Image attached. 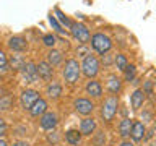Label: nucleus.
Listing matches in <instances>:
<instances>
[{"instance_id": "f257e3e1", "label": "nucleus", "mask_w": 156, "mask_h": 146, "mask_svg": "<svg viewBox=\"0 0 156 146\" xmlns=\"http://www.w3.org/2000/svg\"><path fill=\"white\" fill-rule=\"evenodd\" d=\"M63 78L68 85H73V83L78 81V78L81 75V65L78 63L75 58H70V60L65 62V67H63Z\"/></svg>"}, {"instance_id": "f03ea898", "label": "nucleus", "mask_w": 156, "mask_h": 146, "mask_svg": "<svg viewBox=\"0 0 156 146\" xmlns=\"http://www.w3.org/2000/svg\"><path fill=\"white\" fill-rule=\"evenodd\" d=\"M91 47L94 49L96 52H99L101 55H104L111 50L112 47V41L109 36H106L104 33H96L91 36Z\"/></svg>"}, {"instance_id": "7ed1b4c3", "label": "nucleus", "mask_w": 156, "mask_h": 146, "mask_svg": "<svg viewBox=\"0 0 156 146\" xmlns=\"http://www.w3.org/2000/svg\"><path fill=\"white\" fill-rule=\"evenodd\" d=\"M117 107H119V99H117V96H109L104 102H102V107H101L102 120L111 122L114 119V115L117 114Z\"/></svg>"}, {"instance_id": "20e7f679", "label": "nucleus", "mask_w": 156, "mask_h": 146, "mask_svg": "<svg viewBox=\"0 0 156 146\" xmlns=\"http://www.w3.org/2000/svg\"><path fill=\"white\" fill-rule=\"evenodd\" d=\"M81 71L86 78H94L98 73H99V60H98L93 54L86 55L83 63H81Z\"/></svg>"}, {"instance_id": "39448f33", "label": "nucleus", "mask_w": 156, "mask_h": 146, "mask_svg": "<svg viewBox=\"0 0 156 146\" xmlns=\"http://www.w3.org/2000/svg\"><path fill=\"white\" fill-rule=\"evenodd\" d=\"M70 33H72V36L75 37L80 44H86V42L91 41L90 29H88L83 23H73L72 28H70Z\"/></svg>"}, {"instance_id": "423d86ee", "label": "nucleus", "mask_w": 156, "mask_h": 146, "mask_svg": "<svg viewBox=\"0 0 156 146\" xmlns=\"http://www.w3.org/2000/svg\"><path fill=\"white\" fill-rule=\"evenodd\" d=\"M21 78L24 83L31 85V83H36L39 80V73H37V65L33 62H26V65L23 67L21 70Z\"/></svg>"}, {"instance_id": "0eeeda50", "label": "nucleus", "mask_w": 156, "mask_h": 146, "mask_svg": "<svg viewBox=\"0 0 156 146\" xmlns=\"http://www.w3.org/2000/svg\"><path fill=\"white\" fill-rule=\"evenodd\" d=\"M37 99H41V97H39V92L36 89H24L20 96V104H21L23 109L29 110Z\"/></svg>"}, {"instance_id": "6e6552de", "label": "nucleus", "mask_w": 156, "mask_h": 146, "mask_svg": "<svg viewBox=\"0 0 156 146\" xmlns=\"http://www.w3.org/2000/svg\"><path fill=\"white\" fill-rule=\"evenodd\" d=\"M73 106H75V110L80 115H90L94 110V104L90 99H86V97H78Z\"/></svg>"}, {"instance_id": "1a4fd4ad", "label": "nucleus", "mask_w": 156, "mask_h": 146, "mask_svg": "<svg viewBox=\"0 0 156 146\" xmlns=\"http://www.w3.org/2000/svg\"><path fill=\"white\" fill-rule=\"evenodd\" d=\"M58 123V119L54 112H46L41 119H39V125L42 130H54Z\"/></svg>"}, {"instance_id": "9d476101", "label": "nucleus", "mask_w": 156, "mask_h": 146, "mask_svg": "<svg viewBox=\"0 0 156 146\" xmlns=\"http://www.w3.org/2000/svg\"><path fill=\"white\" fill-rule=\"evenodd\" d=\"M8 47L12 49L13 52L21 54V52H24L28 49V42H26V39H24L23 36H12L8 39Z\"/></svg>"}, {"instance_id": "9b49d317", "label": "nucleus", "mask_w": 156, "mask_h": 146, "mask_svg": "<svg viewBox=\"0 0 156 146\" xmlns=\"http://www.w3.org/2000/svg\"><path fill=\"white\" fill-rule=\"evenodd\" d=\"M37 73H39V78L49 81V80H52V76H54V68L47 60H42V62L37 63Z\"/></svg>"}, {"instance_id": "f8f14e48", "label": "nucleus", "mask_w": 156, "mask_h": 146, "mask_svg": "<svg viewBox=\"0 0 156 146\" xmlns=\"http://www.w3.org/2000/svg\"><path fill=\"white\" fill-rule=\"evenodd\" d=\"M106 86H107V91H109V92L117 94V92L122 89V80L117 75H109V76H107Z\"/></svg>"}, {"instance_id": "ddd939ff", "label": "nucleus", "mask_w": 156, "mask_h": 146, "mask_svg": "<svg viewBox=\"0 0 156 146\" xmlns=\"http://www.w3.org/2000/svg\"><path fill=\"white\" fill-rule=\"evenodd\" d=\"M94 130H96V120L93 117H86V119L81 120V123H80L81 135H91V133H94Z\"/></svg>"}, {"instance_id": "4468645a", "label": "nucleus", "mask_w": 156, "mask_h": 146, "mask_svg": "<svg viewBox=\"0 0 156 146\" xmlns=\"http://www.w3.org/2000/svg\"><path fill=\"white\" fill-rule=\"evenodd\" d=\"M29 112H31L33 117H42V115L47 112V102L41 97V99H37V101L33 104V107L29 109Z\"/></svg>"}, {"instance_id": "2eb2a0df", "label": "nucleus", "mask_w": 156, "mask_h": 146, "mask_svg": "<svg viewBox=\"0 0 156 146\" xmlns=\"http://www.w3.org/2000/svg\"><path fill=\"white\" fill-rule=\"evenodd\" d=\"M143 101H145V91H143V89H135L133 94L130 96L132 109H133V110H138L140 107L143 106Z\"/></svg>"}, {"instance_id": "dca6fc26", "label": "nucleus", "mask_w": 156, "mask_h": 146, "mask_svg": "<svg viewBox=\"0 0 156 146\" xmlns=\"http://www.w3.org/2000/svg\"><path fill=\"white\" fill-rule=\"evenodd\" d=\"M8 65H10V70L21 71V70H23V67L26 65V62H24L23 55H20V54L16 52L15 55H12V57H10V60H8Z\"/></svg>"}, {"instance_id": "f3484780", "label": "nucleus", "mask_w": 156, "mask_h": 146, "mask_svg": "<svg viewBox=\"0 0 156 146\" xmlns=\"http://www.w3.org/2000/svg\"><path fill=\"white\" fill-rule=\"evenodd\" d=\"M46 94L51 97V99H58V97L62 96V85H58L55 81L49 83L47 88H46Z\"/></svg>"}, {"instance_id": "a211bd4d", "label": "nucleus", "mask_w": 156, "mask_h": 146, "mask_svg": "<svg viewBox=\"0 0 156 146\" xmlns=\"http://www.w3.org/2000/svg\"><path fill=\"white\" fill-rule=\"evenodd\" d=\"M132 140L133 141H140V140H143V136H145V125L141 123V122H133V127H132Z\"/></svg>"}, {"instance_id": "6ab92c4d", "label": "nucleus", "mask_w": 156, "mask_h": 146, "mask_svg": "<svg viewBox=\"0 0 156 146\" xmlns=\"http://www.w3.org/2000/svg\"><path fill=\"white\" fill-rule=\"evenodd\" d=\"M86 92L93 97H101L102 96V86L99 81H90L86 85Z\"/></svg>"}, {"instance_id": "aec40b11", "label": "nucleus", "mask_w": 156, "mask_h": 146, "mask_svg": "<svg viewBox=\"0 0 156 146\" xmlns=\"http://www.w3.org/2000/svg\"><path fill=\"white\" fill-rule=\"evenodd\" d=\"M132 127H133V122H132L130 119H124L119 123V133L122 138H127V136H130L132 133Z\"/></svg>"}, {"instance_id": "412c9836", "label": "nucleus", "mask_w": 156, "mask_h": 146, "mask_svg": "<svg viewBox=\"0 0 156 146\" xmlns=\"http://www.w3.org/2000/svg\"><path fill=\"white\" fill-rule=\"evenodd\" d=\"M63 60V57H62V52H58V50H54V49H51V50L47 52V62L51 63L52 67H57V65H60Z\"/></svg>"}, {"instance_id": "4be33fe9", "label": "nucleus", "mask_w": 156, "mask_h": 146, "mask_svg": "<svg viewBox=\"0 0 156 146\" xmlns=\"http://www.w3.org/2000/svg\"><path fill=\"white\" fill-rule=\"evenodd\" d=\"M65 140H67V143L72 144V146L78 144V143H80V140H81V131H78V130H68L67 133H65Z\"/></svg>"}, {"instance_id": "5701e85b", "label": "nucleus", "mask_w": 156, "mask_h": 146, "mask_svg": "<svg viewBox=\"0 0 156 146\" xmlns=\"http://www.w3.org/2000/svg\"><path fill=\"white\" fill-rule=\"evenodd\" d=\"M114 63H115L117 70H120V71H125V68L129 67V62H127V57L124 54H117L114 58Z\"/></svg>"}, {"instance_id": "b1692460", "label": "nucleus", "mask_w": 156, "mask_h": 146, "mask_svg": "<svg viewBox=\"0 0 156 146\" xmlns=\"http://www.w3.org/2000/svg\"><path fill=\"white\" fill-rule=\"evenodd\" d=\"M13 106V99L10 94H5L3 97H0V110H10Z\"/></svg>"}, {"instance_id": "393cba45", "label": "nucleus", "mask_w": 156, "mask_h": 146, "mask_svg": "<svg viewBox=\"0 0 156 146\" xmlns=\"http://www.w3.org/2000/svg\"><path fill=\"white\" fill-rule=\"evenodd\" d=\"M10 70V65H8V58L5 55L3 50H0V73H5Z\"/></svg>"}, {"instance_id": "a878e982", "label": "nucleus", "mask_w": 156, "mask_h": 146, "mask_svg": "<svg viewBox=\"0 0 156 146\" xmlns=\"http://www.w3.org/2000/svg\"><path fill=\"white\" fill-rule=\"evenodd\" d=\"M55 15H57V18L60 19V23H62V24H65V28H67V29H70V28H72V24H73V23L67 18V15H65V13H62L60 10L57 8V10H55Z\"/></svg>"}, {"instance_id": "bb28decb", "label": "nucleus", "mask_w": 156, "mask_h": 146, "mask_svg": "<svg viewBox=\"0 0 156 146\" xmlns=\"http://www.w3.org/2000/svg\"><path fill=\"white\" fill-rule=\"evenodd\" d=\"M93 143H94V146H104V143H106L104 131H98V133H94V136H93Z\"/></svg>"}, {"instance_id": "cd10ccee", "label": "nucleus", "mask_w": 156, "mask_h": 146, "mask_svg": "<svg viewBox=\"0 0 156 146\" xmlns=\"http://www.w3.org/2000/svg\"><path fill=\"white\" fill-rule=\"evenodd\" d=\"M135 73H136V68L135 65H129L125 68V81H133L135 80Z\"/></svg>"}, {"instance_id": "c85d7f7f", "label": "nucleus", "mask_w": 156, "mask_h": 146, "mask_svg": "<svg viewBox=\"0 0 156 146\" xmlns=\"http://www.w3.org/2000/svg\"><path fill=\"white\" fill-rule=\"evenodd\" d=\"M42 42L47 47H54L55 46V36L54 34H46V36H42Z\"/></svg>"}, {"instance_id": "c756f323", "label": "nucleus", "mask_w": 156, "mask_h": 146, "mask_svg": "<svg viewBox=\"0 0 156 146\" xmlns=\"http://www.w3.org/2000/svg\"><path fill=\"white\" fill-rule=\"evenodd\" d=\"M49 23H51V26L55 29L57 33H65V29H62V24L55 19V16H52V15H51V16H49Z\"/></svg>"}, {"instance_id": "7c9ffc66", "label": "nucleus", "mask_w": 156, "mask_h": 146, "mask_svg": "<svg viewBox=\"0 0 156 146\" xmlns=\"http://www.w3.org/2000/svg\"><path fill=\"white\" fill-rule=\"evenodd\" d=\"M114 58H115V55L112 57L111 54H104V55H102V63H104V67H109L112 62H114Z\"/></svg>"}, {"instance_id": "2f4dec72", "label": "nucleus", "mask_w": 156, "mask_h": 146, "mask_svg": "<svg viewBox=\"0 0 156 146\" xmlns=\"http://www.w3.org/2000/svg\"><path fill=\"white\" fill-rule=\"evenodd\" d=\"M7 135V123H5L3 119H0V138Z\"/></svg>"}, {"instance_id": "473e14b6", "label": "nucleus", "mask_w": 156, "mask_h": 146, "mask_svg": "<svg viewBox=\"0 0 156 146\" xmlns=\"http://www.w3.org/2000/svg\"><path fill=\"white\" fill-rule=\"evenodd\" d=\"M49 141H51V143H57L58 141V136H57L55 131H54V135H49Z\"/></svg>"}, {"instance_id": "72a5a7b5", "label": "nucleus", "mask_w": 156, "mask_h": 146, "mask_svg": "<svg viewBox=\"0 0 156 146\" xmlns=\"http://www.w3.org/2000/svg\"><path fill=\"white\" fill-rule=\"evenodd\" d=\"M143 91H145V94H146V92H151V83H150V81H148V83H146V85H145Z\"/></svg>"}, {"instance_id": "f704fd0d", "label": "nucleus", "mask_w": 156, "mask_h": 146, "mask_svg": "<svg viewBox=\"0 0 156 146\" xmlns=\"http://www.w3.org/2000/svg\"><path fill=\"white\" fill-rule=\"evenodd\" d=\"M13 146H29V144L26 143V141H15Z\"/></svg>"}, {"instance_id": "c9c22d12", "label": "nucleus", "mask_w": 156, "mask_h": 146, "mask_svg": "<svg viewBox=\"0 0 156 146\" xmlns=\"http://www.w3.org/2000/svg\"><path fill=\"white\" fill-rule=\"evenodd\" d=\"M78 54H83V55H85V57H86V55H90V54H88V52H86V49H85V47H81V49H78Z\"/></svg>"}, {"instance_id": "e433bc0d", "label": "nucleus", "mask_w": 156, "mask_h": 146, "mask_svg": "<svg viewBox=\"0 0 156 146\" xmlns=\"http://www.w3.org/2000/svg\"><path fill=\"white\" fill-rule=\"evenodd\" d=\"M120 146H133V143H130V141H124Z\"/></svg>"}, {"instance_id": "4c0bfd02", "label": "nucleus", "mask_w": 156, "mask_h": 146, "mask_svg": "<svg viewBox=\"0 0 156 146\" xmlns=\"http://www.w3.org/2000/svg\"><path fill=\"white\" fill-rule=\"evenodd\" d=\"M0 146H8V143L5 140H0Z\"/></svg>"}, {"instance_id": "58836bf2", "label": "nucleus", "mask_w": 156, "mask_h": 146, "mask_svg": "<svg viewBox=\"0 0 156 146\" xmlns=\"http://www.w3.org/2000/svg\"><path fill=\"white\" fill-rule=\"evenodd\" d=\"M5 96V89H3V88H0V97H3Z\"/></svg>"}]
</instances>
